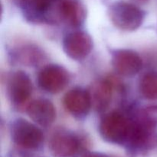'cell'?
Listing matches in <instances>:
<instances>
[{"label": "cell", "instance_id": "5", "mask_svg": "<svg viewBox=\"0 0 157 157\" xmlns=\"http://www.w3.org/2000/svg\"><path fill=\"white\" fill-rule=\"evenodd\" d=\"M63 49L66 55L75 61L87 58L93 49V40L88 33L76 31L67 34L63 40Z\"/></svg>", "mask_w": 157, "mask_h": 157}, {"label": "cell", "instance_id": "8", "mask_svg": "<svg viewBox=\"0 0 157 157\" xmlns=\"http://www.w3.org/2000/svg\"><path fill=\"white\" fill-rule=\"evenodd\" d=\"M64 104L67 111L73 116L77 117L86 116L92 107L90 93L81 87H75L65 94Z\"/></svg>", "mask_w": 157, "mask_h": 157}, {"label": "cell", "instance_id": "13", "mask_svg": "<svg viewBox=\"0 0 157 157\" xmlns=\"http://www.w3.org/2000/svg\"><path fill=\"white\" fill-rule=\"evenodd\" d=\"M90 99L92 107L98 112H102L109 107L112 98V84L107 80H101L94 83L90 87Z\"/></svg>", "mask_w": 157, "mask_h": 157}, {"label": "cell", "instance_id": "3", "mask_svg": "<svg viewBox=\"0 0 157 157\" xmlns=\"http://www.w3.org/2000/svg\"><path fill=\"white\" fill-rule=\"evenodd\" d=\"M11 134L14 143L25 150H35L44 140L42 131L35 124L21 118L12 123Z\"/></svg>", "mask_w": 157, "mask_h": 157}, {"label": "cell", "instance_id": "10", "mask_svg": "<svg viewBox=\"0 0 157 157\" xmlns=\"http://www.w3.org/2000/svg\"><path fill=\"white\" fill-rule=\"evenodd\" d=\"M53 0H17L24 17L31 22L48 23L49 11Z\"/></svg>", "mask_w": 157, "mask_h": 157}, {"label": "cell", "instance_id": "11", "mask_svg": "<svg viewBox=\"0 0 157 157\" xmlns=\"http://www.w3.org/2000/svg\"><path fill=\"white\" fill-rule=\"evenodd\" d=\"M27 113L31 119L42 127L52 124L56 118V110L54 104L46 99L32 101L27 107Z\"/></svg>", "mask_w": 157, "mask_h": 157}, {"label": "cell", "instance_id": "4", "mask_svg": "<svg viewBox=\"0 0 157 157\" xmlns=\"http://www.w3.org/2000/svg\"><path fill=\"white\" fill-rule=\"evenodd\" d=\"M70 80L68 71L58 64H49L43 67L38 76V84L44 91L58 94L65 88Z\"/></svg>", "mask_w": 157, "mask_h": 157}, {"label": "cell", "instance_id": "1", "mask_svg": "<svg viewBox=\"0 0 157 157\" xmlns=\"http://www.w3.org/2000/svg\"><path fill=\"white\" fill-rule=\"evenodd\" d=\"M132 129V121L118 112L106 115L99 126V132L107 142L118 145H127Z\"/></svg>", "mask_w": 157, "mask_h": 157}, {"label": "cell", "instance_id": "16", "mask_svg": "<svg viewBox=\"0 0 157 157\" xmlns=\"http://www.w3.org/2000/svg\"><path fill=\"white\" fill-rule=\"evenodd\" d=\"M84 157H106V156L98 153H90L86 154L85 156H84Z\"/></svg>", "mask_w": 157, "mask_h": 157}, {"label": "cell", "instance_id": "9", "mask_svg": "<svg viewBox=\"0 0 157 157\" xmlns=\"http://www.w3.org/2000/svg\"><path fill=\"white\" fill-rule=\"evenodd\" d=\"M80 141L71 133L61 132L52 136L49 141V150L55 157H72L80 149Z\"/></svg>", "mask_w": 157, "mask_h": 157}, {"label": "cell", "instance_id": "7", "mask_svg": "<svg viewBox=\"0 0 157 157\" xmlns=\"http://www.w3.org/2000/svg\"><path fill=\"white\" fill-rule=\"evenodd\" d=\"M7 91L13 104H22L26 102L32 91V81L29 75L21 71L12 73L8 80Z\"/></svg>", "mask_w": 157, "mask_h": 157}, {"label": "cell", "instance_id": "6", "mask_svg": "<svg viewBox=\"0 0 157 157\" xmlns=\"http://www.w3.org/2000/svg\"><path fill=\"white\" fill-rule=\"evenodd\" d=\"M112 65L120 75L131 77L140 71L143 61L140 56L134 51L119 49L113 53Z\"/></svg>", "mask_w": 157, "mask_h": 157}, {"label": "cell", "instance_id": "12", "mask_svg": "<svg viewBox=\"0 0 157 157\" xmlns=\"http://www.w3.org/2000/svg\"><path fill=\"white\" fill-rule=\"evenodd\" d=\"M59 11L61 21L73 27L83 24L87 15L84 6L73 0H59Z\"/></svg>", "mask_w": 157, "mask_h": 157}, {"label": "cell", "instance_id": "15", "mask_svg": "<svg viewBox=\"0 0 157 157\" xmlns=\"http://www.w3.org/2000/svg\"><path fill=\"white\" fill-rule=\"evenodd\" d=\"M32 47H27L21 49V52L19 53L20 61H22L23 64H32L38 63L40 61V54L36 49L31 48Z\"/></svg>", "mask_w": 157, "mask_h": 157}, {"label": "cell", "instance_id": "2", "mask_svg": "<svg viewBox=\"0 0 157 157\" xmlns=\"http://www.w3.org/2000/svg\"><path fill=\"white\" fill-rule=\"evenodd\" d=\"M110 21L118 29L134 31L140 27L145 18V12L131 3L117 2L109 7Z\"/></svg>", "mask_w": 157, "mask_h": 157}, {"label": "cell", "instance_id": "14", "mask_svg": "<svg viewBox=\"0 0 157 157\" xmlns=\"http://www.w3.org/2000/svg\"><path fill=\"white\" fill-rule=\"evenodd\" d=\"M140 90L146 99L157 100V72L150 71L143 77L140 83Z\"/></svg>", "mask_w": 157, "mask_h": 157}]
</instances>
